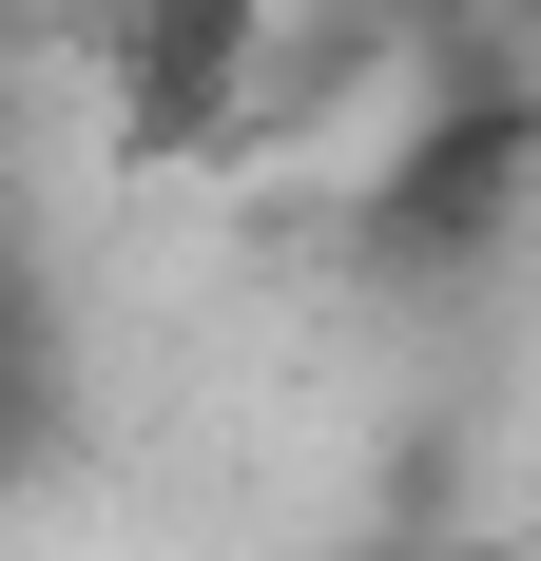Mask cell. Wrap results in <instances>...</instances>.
Masks as SVG:
<instances>
[{"mask_svg":"<svg viewBox=\"0 0 541 561\" xmlns=\"http://www.w3.org/2000/svg\"><path fill=\"white\" fill-rule=\"evenodd\" d=\"M116 136L136 156H214L270 116V0H116Z\"/></svg>","mask_w":541,"mask_h":561,"instance_id":"obj_1","label":"cell"},{"mask_svg":"<svg viewBox=\"0 0 541 561\" xmlns=\"http://www.w3.org/2000/svg\"><path fill=\"white\" fill-rule=\"evenodd\" d=\"M522 561H541V504H522Z\"/></svg>","mask_w":541,"mask_h":561,"instance_id":"obj_4","label":"cell"},{"mask_svg":"<svg viewBox=\"0 0 541 561\" xmlns=\"http://www.w3.org/2000/svg\"><path fill=\"white\" fill-rule=\"evenodd\" d=\"M368 20H406V39H464V0H368Z\"/></svg>","mask_w":541,"mask_h":561,"instance_id":"obj_3","label":"cell"},{"mask_svg":"<svg viewBox=\"0 0 541 561\" xmlns=\"http://www.w3.org/2000/svg\"><path fill=\"white\" fill-rule=\"evenodd\" d=\"M58 426H78V330H58V272L20 252V214H0V504L39 484Z\"/></svg>","mask_w":541,"mask_h":561,"instance_id":"obj_2","label":"cell"}]
</instances>
